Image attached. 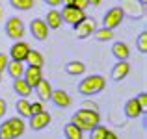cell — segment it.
Segmentation results:
<instances>
[{
	"label": "cell",
	"instance_id": "obj_17",
	"mask_svg": "<svg viewBox=\"0 0 147 139\" xmlns=\"http://www.w3.org/2000/svg\"><path fill=\"white\" fill-rule=\"evenodd\" d=\"M43 21L47 22L49 30H58L61 24H63V21H61V15H60V11H58L56 7H52L50 11H47V17H45Z\"/></svg>",
	"mask_w": 147,
	"mask_h": 139
},
{
	"label": "cell",
	"instance_id": "obj_30",
	"mask_svg": "<svg viewBox=\"0 0 147 139\" xmlns=\"http://www.w3.org/2000/svg\"><path fill=\"white\" fill-rule=\"evenodd\" d=\"M43 110H45L43 102H39V100H37V102H30V111H32V115L34 113H41Z\"/></svg>",
	"mask_w": 147,
	"mask_h": 139
},
{
	"label": "cell",
	"instance_id": "obj_18",
	"mask_svg": "<svg viewBox=\"0 0 147 139\" xmlns=\"http://www.w3.org/2000/svg\"><path fill=\"white\" fill-rule=\"evenodd\" d=\"M112 54H114V57L117 61H129L130 48L125 43H114L112 45Z\"/></svg>",
	"mask_w": 147,
	"mask_h": 139
},
{
	"label": "cell",
	"instance_id": "obj_8",
	"mask_svg": "<svg viewBox=\"0 0 147 139\" xmlns=\"http://www.w3.org/2000/svg\"><path fill=\"white\" fill-rule=\"evenodd\" d=\"M30 50L32 48H30L28 43H24V41H15V43L11 45V48H9V59L22 61V63H24Z\"/></svg>",
	"mask_w": 147,
	"mask_h": 139
},
{
	"label": "cell",
	"instance_id": "obj_11",
	"mask_svg": "<svg viewBox=\"0 0 147 139\" xmlns=\"http://www.w3.org/2000/svg\"><path fill=\"white\" fill-rule=\"evenodd\" d=\"M22 78H24V82L34 89V87L43 80V71H41V67H32V65H28V67L24 69Z\"/></svg>",
	"mask_w": 147,
	"mask_h": 139
},
{
	"label": "cell",
	"instance_id": "obj_41",
	"mask_svg": "<svg viewBox=\"0 0 147 139\" xmlns=\"http://www.w3.org/2000/svg\"><path fill=\"white\" fill-rule=\"evenodd\" d=\"M0 82H2V74H0Z\"/></svg>",
	"mask_w": 147,
	"mask_h": 139
},
{
	"label": "cell",
	"instance_id": "obj_33",
	"mask_svg": "<svg viewBox=\"0 0 147 139\" xmlns=\"http://www.w3.org/2000/svg\"><path fill=\"white\" fill-rule=\"evenodd\" d=\"M73 6H76L78 9L86 11L88 7H90V0H75V4H73Z\"/></svg>",
	"mask_w": 147,
	"mask_h": 139
},
{
	"label": "cell",
	"instance_id": "obj_32",
	"mask_svg": "<svg viewBox=\"0 0 147 139\" xmlns=\"http://www.w3.org/2000/svg\"><path fill=\"white\" fill-rule=\"evenodd\" d=\"M82 110H90V111H99V106L93 102V100H84Z\"/></svg>",
	"mask_w": 147,
	"mask_h": 139
},
{
	"label": "cell",
	"instance_id": "obj_31",
	"mask_svg": "<svg viewBox=\"0 0 147 139\" xmlns=\"http://www.w3.org/2000/svg\"><path fill=\"white\" fill-rule=\"evenodd\" d=\"M136 100H138V104H140L142 111H145L147 110V93H140V95L136 96Z\"/></svg>",
	"mask_w": 147,
	"mask_h": 139
},
{
	"label": "cell",
	"instance_id": "obj_29",
	"mask_svg": "<svg viewBox=\"0 0 147 139\" xmlns=\"http://www.w3.org/2000/svg\"><path fill=\"white\" fill-rule=\"evenodd\" d=\"M0 139H13V136H11V128H9V124H7V121H4L2 124H0Z\"/></svg>",
	"mask_w": 147,
	"mask_h": 139
},
{
	"label": "cell",
	"instance_id": "obj_26",
	"mask_svg": "<svg viewBox=\"0 0 147 139\" xmlns=\"http://www.w3.org/2000/svg\"><path fill=\"white\" fill-rule=\"evenodd\" d=\"M108 132H110V130H108L106 126L97 124L95 128H91V130H90V139H106Z\"/></svg>",
	"mask_w": 147,
	"mask_h": 139
},
{
	"label": "cell",
	"instance_id": "obj_4",
	"mask_svg": "<svg viewBox=\"0 0 147 139\" xmlns=\"http://www.w3.org/2000/svg\"><path fill=\"white\" fill-rule=\"evenodd\" d=\"M26 33V28H24V22L21 21L19 17H9L6 22V35L13 41H21Z\"/></svg>",
	"mask_w": 147,
	"mask_h": 139
},
{
	"label": "cell",
	"instance_id": "obj_19",
	"mask_svg": "<svg viewBox=\"0 0 147 139\" xmlns=\"http://www.w3.org/2000/svg\"><path fill=\"white\" fill-rule=\"evenodd\" d=\"M142 113H144V111H142V108H140V104H138L136 98L127 100V104H125V115L129 119H138Z\"/></svg>",
	"mask_w": 147,
	"mask_h": 139
},
{
	"label": "cell",
	"instance_id": "obj_12",
	"mask_svg": "<svg viewBox=\"0 0 147 139\" xmlns=\"http://www.w3.org/2000/svg\"><path fill=\"white\" fill-rule=\"evenodd\" d=\"M50 100H52V104L56 108H69L71 106V96H69L63 89H52Z\"/></svg>",
	"mask_w": 147,
	"mask_h": 139
},
{
	"label": "cell",
	"instance_id": "obj_9",
	"mask_svg": "<svg viewBox=\"0 0 147 139\" xmlns=\"http://www.w3.org/2000/svg\"><path fill=\"white\" fill-rule=\"evenodd\" d=\"M30 33L36 41H45L49 37V26L43 19H34L30 22Z\"/></svg>",
	"mask_w": 147,
	"mask_h": 139
},
{
	"label": "cell",
	"instance_id": "obj_20",
	"mask_svg": "<svg viewBox=\"0 0 147 139\" xmlns=\"http://www.w3.org/2000/svg\"><path fill=\"white\" fill-rule=\"evenodd\" d=\"M13 91L17 93L21 98H28L30 93H32V87L24 82V78H17V80H13Z\"/></svg>",
	"mask_w": 147,
	"mask_h": 139
},
{
	"label": "cell",
	"instance_id": "obj_22",
	"mask_svg": "<svg viewBox=\"0 0 147 139\" xmlns=\"http://www.w3.org/2000/svg\"><path fill=\"white\" fill-rule=\"evenodd\" d=\"M63 134H65L67 139H84V132L78 126H75L73 122H67V124L63 126Z\"/></svg>",
	"mask_w": 147,
	"mask_h": 139
},
{
	"label": "cell",
	"instance_id": "obj_3",
	"mask_svg": "<svg viewBox=\"0 0 147 139\" xmlns=\"http://www.w3.org/2000/svg\"><path fill=\"white\" fill-rule=\"evenodd\" d=\"M119 7H121L125 17H130V19H134V21L145 17V6H142L138 0H121V2H119Z\"/></svg>",
	"mask_w": 147,
	"mask_h": 139
},
{
	"label": "cell",
	"instance_id": "obj_28",
	"mask_svg": "<svg viewBox=\"0 0 147 139\" xmlns=\"http://www.w3.org/2000/svg\"><path fill=\"white\" fill-rule=\"evenodd\" d=\"M136 46L142 54H147V32H142L136 39Z\"/></svg>",
	"mask_w": 147,
	"mask_h": 139
},
{
	"label": "cell",
	"instance_id": "obj_36",
	"mask_svg": "<svg viewBox=\"0 0 147 139\" xmlns=\"http://www.w3.org/2000/svg\"><path fill=\"white\" fill-rule=\"evenodd\" d=\"M45 4H47V6H50V7H58L61 4V0H43Z\"/></svg>",
	"mask_w": 147,
	"mask_h": 139
},
{
	"label": "cell",
	"instance_id": "obj_40",
	"mask_svg": "<svg viewBox=\"0 0 147 139\" xmlns=\"http://www.w3.org/2000/svg\"><path fill=\"white\" fill-rule=\"evenodd\" d=\"M138 2H140L142 6H145V4H147V0H138Z\"/></svg>",
	"mask_w": 147,
	"mask_h": 139
},
{
	"label": "cell",
	"instance_id": "obj_37",
	"mask_svg": "<svg viewBox=\"0 0 147 139\" xmlns=\"http://www.w3.org/2000/svg\"><path fill=\"white\" fill-rule=\"evenodd\" d=\"M106 139H119V136H117V134H114V132H108Z\"/></svg>",
	"mask_w": 147,
	"mask_h": 139
},
{
	"label": "cell",
	"instance_id": "obj_38",
	"mask_svg": "<svg viewBox=\"0 0 147 139\" xmlns=\"http://www.w3.org/2000/svg\"><path fill=\"white\" fill-rule=\"evenodd\" d=\"M100 2H102V0H90V6L97 7V6H100Z\"/></svg>",
	"mask_w": 147,
	"mask_h": 139
},
{
	"label": "cell",
	"instance_id": "obj_35",
	"mask_svg": "<svg viewBox=\"0 0 147 139\" xmlns=\"http://www.w3.org/2000/svg\"><path fill=\"white\" fill-rule=\"evenodd\" d=\"M6 111H7V104H6V100H4V98H0V119L6 115Z\"/></svg>",
	"mask_w": 147,
	"mask_h": 139
},
{
	"label": "cell",
	"instance_id": "obj_7",
	"mask_svg": "<svg viewBox=\"0 0 147 139\" xmlns=\"http://www.w3.org/2000/svg\"><path fill=\"white\" fill-rule=\"evenodd\" d=\"M60 15H61V21L63 22H67L71 26H76L86 17V11L78 9L76 6H63V11H60Z\"/></svg>",
	"mask_w": 147,
	"mask_h": 139
},
{
	"label": "cell",
	"instance_id": "obj_13",
	"mask_svg": "<svg viewBox=\"0 0 147 139\" xmlns=\"http://www.w3.org/2000/svg\"><path fill=\"white\" fill-rule=\"evenodd\" d=\"M130 72V65L129 61H117V63L114 65V69H112V80L114 82H121L123 78H127Z\"/></svg>",
	"mask_w": 147,
	"mask_h": 139
},
{
	"label": "cell",
	"instance_id": "obj_27",
	"mask_svg": "<svg viewBox=\"0 0 147 139\" xmlns=\"http://www.w3.org/2000/svg\"><path fill=\"white\" fill-rule=\"evenodd\" d=\"M9 4L19 11H30L34 7V0H9Z\"/></svg>",
	"mask_w": 147,
	"mask_h": 139
},
{
	"label": "cell",
	"instance_id": "obj_15",
	"mask_svg": "<svg viewBox=\"0 0 147 139\" xmlns=\"http://www.w3.org/2000/svg\"><path fill=\"white\" fill-rule=\"evenodd\" d=\"M36 93H37V96H39V102H49L50 95H52V84H50L49 80L43 78L36 86Z\"/></svg>",
	"mask_w": 147,
	"mask_h": 139
},
{
	"label": "cell",
	"instance_id": "obj_5",
	"mask_svg": "<svg viewBox=\"0 0 147 139\" xmlns=\"http://www.w3.org/2000/svg\"><path fill=\"white\" fill-rule=\"evenodd\" d=\"M73 30H75V33H76L78 39H86V37L93 35V32L97 30V21L86 15V17H84L76 26H73Z\"/></svg>",
	"mask_w": 147,
	"mask_h": 139
},
{
	"label": "cell",
	"instance_id": "obj_25",
	"mask_svg": "<svg viewBox=\"0 0 147 139\" xmlns=\"http://www.w3.org/2000/svg\"><path fill=\"white\" fill-rule=\"evenodd\" d=\"M15 110H17L19 117H22V119L32 115V111H30V100H26V98H19L17 104H15Z\"/></svg>",
	"mask_w": 147,
	"mask_h": 139
},
{
	"label": "cell",
	"instance_id": "obj_34",
	"mask_svg": "<svg viewBox=\"0 0 147 139\" xmlns=\"http://www.w3.org/2000/svg\"><path fill=\"white\" fill-rule=\"evenodd\" d=\"M7 61H9V56H6V54L0 52V74H2V71H6Z\"/></svg>",
	"mask_w": 147,
	"mask_h": 139
},
{
	"label": "cell",
	"instance_id": "obj_10",
	"mask_svg": "<svg viewBox=\"0 0 147 139\" xmlns=\"http://www.w3.org/2000/svg\"><path fill=\"white\" fill-rule=\"evenodd\" d=\"M30 128L34 130V132H39V130H43V128H47V126L50 124V121H52V117H50V113L49 111H41V113H34V115H30Z\"/></svg>",
	"mask_w": 147,
	"mask_h": 139
},
{
	"label": "cell",
	"instance_id": "obj_24",
	"mask_svg": "<svg viewBox=\"0 0 147 139\" xmlns=\"http://www.w3.org/2000/svg\"><path fill=\"white\" fill-rule=\"evenodd\" d=\"M95 35V41H99V43H108V41L114 39V30H108V28H97L93 32Z\"/></svg>",
	"mask_w": 147,
	"mask_h": 139
},
{
	"label": "cell",
	"instance_id": "obj_14",
	"mask_svg": "<svg viewBox=\"0 0 147 139\" xmlns=\"http://www.w3.org/2000/svg\"><path fill=\"white\" fill-rule=\"evenodd\" d=\"M7 124H9V128H11V136H13V139L21 137L22 134H24V130H26V122H24V119H22V117H11V119H7Z\"/></svg>",
	"mask_w": 147,
	"mask_h": 139
},
{
	"label": "cell",
	"instance_id": "obj_21",
	"mask_svg": "<svg viewBox=\"0 0 147 139\" xmlns=\"http://www.w3.org/2000/svg\"><path fill=\"white\" fill-rule=\"evenodd\" d=\"M65 72H67L69 76H82L84 72H86V65H84L82 61H69V63L65 65Z\"/></svg>",
	"mask_w": 147,
	"mask_h": 139
},
{
	"label": "cell",
	"instance_id": "obj_6",
	"mask_svg": "<svg viewBox=\"0 0 147 139\" xmlns=\"http://www.w3.org/2000/svg\"><path fill=\"white\" fill-rule=\"evenodd\" d=\"M125 15H123L121 7L115 6V7H110V9L104 13V19H102V28H108V30H114L117 28L119 24L123 22Z\"/></svg>",
	"mask_w": 147,
	"mask_h": 139
},
{
	"label": "cell",
	"instance_id": "obj_16",
	"mask_svg": "<svg viewBox=\"0 0 147 139\" xmlns=\"http://www.w3.org/2000/svg\"><path fill=\"white\" fill-rule=\"evenodd\" d=\"M24 63L22 61H15V59H9L7 61V65H6V71H7V74L11 76L13 80H17V78H22V74H24Z\"/></svg>",
	"mask_w": 147,
	"mask_h": 139
},
{
	"label": "cell",
	"instance_id": "obj_23",
	"mask_svg": "<svg viewBox=\"0 0 147 139\" xmlns=\"http://www.w3.org/2000/svg\"><path fill=\"white\" fill-rule=\"evenodd\" d=\"M26 63L32 65V67H43L45 57H43V54H41L39 50H30L28 56H26Z\"/></svg>",
	"mask_w": 147,
	"mask_h": 139
},
{
	"label": "cell",
	"instance_id": "obj_1",
	"mask_svg": "<svg viewBox=\"0 0 147 139\" xmlns=\"http://www.w3.org/2000/svg\"><path fill=\"white\" fill-rule=\"evenodd\" d=\"M71 122L75 126H78L82 132H90L91 128L100 124V115H99V111H90V110H82L80 108L71 117Z\"/></svg>",
	"mask_w": 147,
	"mask_h": 139
},
{
	"label": "cell",
	"instance_id": "obj_2",
	"mask_svg": "<svg viewBox=\"0 0 147 139\" xmlns=\"http://www.w3.org/2000/svg\"><path fill=\"white\" fill-rule=\"evenodd\" d=\"M104 87H106V80H104V76L91 74V76H86V78L78 84V93L84 95V96H93V95H99Z\"/></svg>",
	"mask_w": 147,
	"mask_h": 139
},
{
	"label": "cell",
	"instance_id": "obj_39",
	"mask_svg": "<svg viewBox=\"0 0 147 139\" xmlns=\"http://www.w3.org/2000/svg\"><path fill=\"white\" fill-rule=\"evenodd\" d=\"M61 4H63V6H73L75 0H61Z\"/></svg>",
	"mask_w": 147,
	"mask_h": 139
},
{
	"label": "cell",
	"instance_id": "obj_42",
	"mask_svg": "<svg viewBox=\"0 0 147 139\" xmlns=\"http://www.w3.org/2000/svg\"><path fill=\"white\" fill-rule=\"evenodd\" d=\"M0 19H2V11H0Z\"/></svg>",
	"mask_w": 147,
	"mask_h": 139
}]
</instances>
